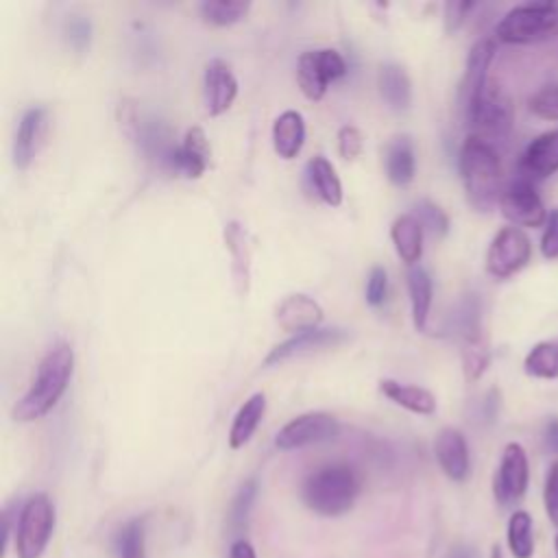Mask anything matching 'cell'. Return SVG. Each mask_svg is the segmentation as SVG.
I'll use <instances>...</instances> for the list:
<instances>
[{"label":"cell","instance_id":"cell-1","mask_svg":"<svg viewBox=\"0 0 558 558\" xmlns=\"http://www.w3.org/2000/svg\"><path fill=\"white\" fill-rule=\"evenodd\" d=\"M72 373L74 351L68 342H57L52 349L46 351L28 390L13 405V418L20 423H28L46 416L63 397Z\"/></svg>","mask_w":558,"mask_h":558},{"label":"cell","instance_id":"cell-2","mask_svg":"<svg viewBox=\"0 0 558 558\" xmlns=\"http://www.w3.org/2000/svg\"><path fill=\"white\" fill-rule=\"evenodd\" d=\"M360 490L362 477L355 466L347 462H327L305 475L301 499L320 517H340L353 508Z\"/></svg>","mask_w":558,"mask_h":558},{"label":"cell","instance_id":"cell-3","mask_svg":"<svg viewBox=\"0 0 558 558\" xmlns=\"http://www.w3.org/2000/svg\"><path fill=\"white\" fill-rule=\"evenodd\" d=\"M458 166H460V177H462L469 203L477 211L493 209V205L499 203L504 194L501 159L495 146L488 140L471 133L462 142Z\"/></svg>","mask_w":558,"mask_h":558},{"label":"cell","instance_id":"cell-4","mask_svg":"<svg viewBox=\"0 0 558 558\" xmlns=\"http://www.w3.org/2000/svg\"><path fill=\"white\" fill-rule=\"evenodd\" d=\"M506 44H534L558 35V0L512 7L495 28Z\"/></svg>","mask_w":558,"mask_h":558},{"label":"cell","instance_id":"cell-5","mask_svg":"<svg viewBox=\"0 0 558 558\" xmlns=\"http://www.w3.org/2000/svg\"><path fill=\"white\" fill-rule=\"evenodd\" d=\"M54 504L46 493L31 495L17 514V530H15V556L17 558H41L52 534H54Z\"/></svg>","mask_w":558,"mask_h":558},{"label":"cell","instance_id":"cell-6","mask_svg":"<svg viewBox=\"0 0 558 558\" xmlns=\"http://www.w3.org/2000/svg\"><path fill=\"white\" fill-rule=\"evenodd\" d=\"M464 100V113L466 122L475 129L473 135H480L486 140V135H506L512 126V102L501 92L499 85L486 83Z\"/></svg>","mask_w":558,"mask_h":558},{"label":"cell","instance_id":"cell-7","mask_svg":"<svg viewBox=\"0 0 558 558\" xmlns=\"http://www.w3.org/2000/svg\"><path fill=\"white\" fill-rule=\"evenodd\" d=\"M347 74V61L333 48L305 50L296 61V81L310 100H320L336 78Z\"/></svg>","mask_w":558,"mask_h":558},{"label":"cell","instance_id":"cell-8","mask_svg":"<svg viewBox=\"0 0 558 558\" xmlns=\"http://www.w3.org/2000/svg\"><path fill=\"white\" fill-rule=\"evenodd\" d=\"M340 434V423L329 412H305L290 418L275 436V447L294 451L310 445L333 440Z\"/></svg>","mask_w":558,"mask_h":558},{"label":"cell","instance_id":"cell-9","mask_svg":"<svg viewBox=\"0 0 558 558\" xmlns=\"http://www.w3.org/2000/svg\"><path fill=\"white\" fill-rule=\"evenodd\" d=\"M532 257L530 238L519 227H504L493 238L486 253V270L497 279L519 272Z\"/></svg>","mask_w":558,"mask_h":558},{"label":"cell","instance_id":"cell-10","mask_svg":"<svg viewBox=\"0 0 558 558\" xmlns=\"http://www.w3.org/2000/svg\"><path fill=\"white\" fill-rule=\"evenodd\" d=\"M530 482L527 453L519 442H508L501 451L499 466L493 477V495L499 506L508 508L523 499Z\"/></svg>","mask_w":558,"mask_h":558},{"label":"cell","instance_id":"cell-11","mask_svg":"<svg viewBox=\"0 0 558 558\" xmlns=\"http://www.w3.org/2000/svg\"><path fill=\"white\" fill-rule=\"evenodd\" d=\"M126 124H129V133L137 142V146L150 159H155L161 166H168L172 170V161H174V153H177L179 144H174L170 129L155 116L142 113L137 109H133L126 116Z\"/></svg>","mask_w":558,"mask_h":558},{"label":"cell","instance_id":"cell-12","mask_svg":"<svg viewBox=\"0 0 558 558\" xmlns=\"http://www.w3.org/2000/svg\"><path fill=\"white\" fill-rule=\"evenodd\" d=\"M347 338L349 333L338 327H316L303 333H294L288 340L279 342L275 349H270V353L264 357V366H277L294 357L312 355L323 349H333L342 344Z\"/></svg>","mask_w":558,"mask_h":558},{"label":"cell","instance_id":"cell-13","mask_svg":"<svg viewBox=\"0 0 558 558\" xmlns=\"http://www.w3.org/2000/svg\"><path fill=\"white\" fill-rule=\"evenodd\" d=\"M499 209L512 225L519 227H541L543 222H547V211L538 192L530 181L521 177L504 187Z\"/></svg>","mask_w":558,"mask_h":558},{"label":"cell","instance_id":"cell-14","mask_svg":"<svg viewBox=\"0 0 558 558\" xmlns=\"http://www.w3.org/2000/svg\"><path fill=\"white\" fill-rule=\"evenodd\" d=\"M238 96V78L229 63L222 59H211L203 72V105L209 116L225 113Z\"/></svg>","mask_w":558,"mask_h":558},{"label":"cell","instance_id":"cell-15","mask_svg":"<svg viewBox=\"0 0 558 558\" xmlns=\"http://www.w3.org/2000/svg\"><path fill=\"white\" fill-rule=\"evenodd\" d=\"M48 133V111L44 107H31L24 111L15 137H13V163L17 170H26L44 146Z\"/></svg>","mask_w":558,"mask_h":558},{"label":"cell","instance_id":"cell-16","mask_svg":"<svg viewBox=\"0 0 558 558\" xmlns=\"http://www.w3.org/2000/svg\"><path fill=\"white\" fill-rule=\"evenodd\" d=\"M554 172H558V129L534 137L519 159V177L530 183L547 179Z\"/></svg>","mask_w":558,"mask_h":558},{"label":"cell","instance_id":"cell-17","mask_svg":"<svg viewBox=\"0 0 558 558\" xmlns=\"http://www.w3.org/2000/svg\"><path fill=\"white\" fill-rule=\"evenodd\" d=\"M434 456L442 473L453 482H464L471 473L466 438L456 427H442L434 440Z\"/></svg>","mask_w":558,"mask_h":558},{"label":"cell","instance_id":"cell-18","mask_svg":"<svg viewBox=\"0 0 558 558\" xmlns=\"http://www.w3.org/2000/svg\"><path fill=\"white\" fill-rule=\"evenodd\" d=\"M275 320L283 331L303 333L323 323V307L307 294H288L275 310Z\"/></svg>","mask_w":558,"mask_h":558},{"label":"cell","instance_id":"cell-19","mask_svg":"<svg viewBox=\"0 0 558 558\" xmlns=\"http://www.w3.org/2000/svg\"><path fill=\"white\" fill-rule=\"evenodd\" d=\"M209 159H211V146L205 131L201 126H192L185 131L181 144L177 146L172 170L183 177L198 179L209 168Z\"/></svg>","mask_w":558,"mask_h":558},{"label":"cell","instance_id":"cell-20","mask_svg":"<svg viewBox=\"0 0 558 558\" xmlns=\"http://www.w3.org/2000/svg\"><path fill=\"white\" fill-rule=\"evenodd\" d=\"M225 244L231 255V277L235 283V290L240 296H246L248 288H251L253 248H251V238H248L246 229L238 220H231L225 227Z\"/></svg>","mask_w":558,"mask_h":558},{"label":"cell","instance_id":"cell-21","mask_svg":"<svg viewBox=\"0 0 558 558\" xmlns=\"http://www.w3.org/2000/svg\"><path fill=\"white\" fill-rule=\"evenodd\" d=\"M384 168L390 183L405 187L412 183L416 172V157L414 146L408 135H395L384 150Z\"/></svg>","mask_w":558,"mask_h":558},{"label":"cell","instance_id":"cell-22","mask_svg":"<svg viewBox=\"0 0 558 558\" xmlns=\"http://www.w3.org/2000/svg\"><path fill=\"white\" fill-rule=\"evenodd\" d=\"M305 142V120L299 111L288 109L272 122V148L283 159H294Z\"/></svg>","mask_w":558,"mask_h":558},{"label":"cell","instance_id":"cell-23","mask_svg":"<svg viewBox=\"0 0 558 558\" xmlns=\"http://www.w3.org/2000/svg\"><path fill=\"white\" fill-rule=\"evenodd\" d=\"M423 225L414 214H401L395 218L390 227V240L395 244L397 255L414 266L423 255Z\"/></svg>","mask_w":558,"mask_h":558},{"label":"cell","instance_id":"cell-24","mask_svg":"<svg viewBox=\"0 0 558 558\" xmlns=\"http://www.w3.org/2000/svg\"><path fill=\"white\" fill-rule=\"evenodd\" d=\"M264 412H266V397H264V392L251 395L240 405V410L233 416L231 429H229V447L231 449H240V447H244L253 438V434L257 432V427H259V423L264 418Z\"/></svg>","mask_w":558,"mask_h":558},{"label":"cell","instance_id":"cell-25","mask_svg":"<svg viewBox=\"0 0 558 558\" xmlns=\"http://www.w3.org/2000/svg\"><path fill=\"white\" fill-rule=\"evenodd\" d=\"M377 87L384 102L395 111H405L412 102V83L408 72L397 63H386L379 68Z\"/></svg>","mask_w":558,"mask_h":558},{"label":"cell","instance_id":"cell-26","mask_svg":"<svg viewBox=\"0 0 558 558\" xmlns=\"http://www.w3.org/2000/svg\"><path fill=\"white\" fill-rule=\"evenodd\" d=\"M379 390L397 405L414 412V414H434L436 397L421 386L401 384L397 379H379Z\"/></svg>","mask_w":558,"mask_h":558},{"label":"cell","instance_id":"cell-27","mask_svg":"<svg viewBox=\"0 0 558 558\" xmlns=\"http://www.w3.org/2000/svg\"><path fill=\"white\" fill-rule=\"evenodd\" d=\"M408 292H410V305H412V320L418 331L427 329V318L432 310V296H434V286L432 277L425 268L421 266H410L408 275Z\"/></svg>","mask_w":558,"mask_h":558},{"label":"cell","instance_id":"cell-28","mask_svg":"<svg viewBox=\"0 0 558 558\" xmlns=\"http://www.w3.org/2000/svg\"><path fill=\"white\" fill-rule=\"evenodd\" d=\"M307 177L312 181V187L320 196V201H325L331 207H338L342 203V183L327 157L314 155L307 161Z\"/></svg>","mask_w":558,"mask_h":558},{"label":"cell","instance_id":"cell-29","mask_svg":"<svg viewBox=\"0 0 558 558\" xmlns=\"http://www.w3.org/2000/svg\"><path fill=\"white\" fill-rule=\"evenodd\" d=\"M495 57V41L493 39H480L466 59V70L462 78V98L471 96L480 87L488 83V68Z\"/></svg>","mask_w":558,"mask_h":558},{"label":"cell","instance_id":"cell-30","mask_svg":"<svg viewBox=\"0 0 558 558\" xmlns=\"http://www.w3.org/2000/svg\"><path fill=\"white\" fill-rule=\"evenodd\" d=\"M506 541L512 558H532L534 554V534H532V517L525 510H514L508 519Z\"/></svg>","mask_w":558,"mask_h":558},{"label":"cell","instance_id":"cell-31","mask_svg":"<svg viewBox=\"0 0 558 558\" xmlns=\"http://www.w3.org/2000/svg\"><path fill=\"white\" fill-rule=\"evenodd\" d=\"M523 368L538 379H558V342L545 340L534 344L523 360Z\"/></svg>","mask_w":558,"mask_h":558},{"label":"cell","instance_id":"cell-32","mask_svg":"<svg viewBox=\"0 0 558 558\" xmlns=\"http://www.w3.org/2000/svg\"><path fill=\"white\" fill-rule=\"evenodd\" d=\"M490 362V351L484 333L471 336L462 340V371L469 381H475L484 375L486 366Z\"/></svg>","mask_w":558,"mask_h":558},{"label":"cell","instance_id":"cell-33","mask_svg":"<svg viewBox=\"0 0 558 558\" xmlns=\"http://www.w3.org/2000/svg\"><path fill=\"white\" fill-rule=\"evenodd\" d=\"M116 549L120 558H148L146 556V525L144 519L126 521L116 534Z\"/></svg>","mask_w":558,"mask_h":558},{"label":"cell","instance_id":"cell-34","mask_svg":"<svg viewBox=\"0 0 558 558\" xmlns=\"http://www.w3.org/2000/svg\"><path fill=\"white\" fill-rule=\"evenodd\" d=\"M251 4L248 2H203L198 7L205 22L214 26H231L246 17Z\"/></svg>","mask_w":558,"mask_h":558},{"label":"cell","instance_id":"cell-35","mask_svg":"<svg viewBox=\"0 0 558 558\" xmlns=\"http://www.w3.org/2000/svg\"><path fill=\"white\" fill-rule=\"evenodd\" d=\"M257 490H259V484H257L255 477H251L233 495V501H231V508H229V523H231L233 530H242L248 523L251 510H253L255 499H257Z\"/></svg>","mask_w":558,"mask_h":558},{"label":"cell","instance_id":"cell-36","mask_svg":"<svg viewBox=\"0 0 558 558\" xmlns=\"http://www.w3.org/2000/svg\"><path fill=\"white\" fill-rule=\"evenodd\" d=\"M530 111L541 120L558 122V83L541 87L530 98Z\"/></svg>","mask_w":558,"mask_h":558},{"label":"cell","instance_id":"cell-37","mask_svg":"<svg viewBox=\"0 0 558 558\" xmlns=\"http://www.w3.org/2000/svg\"><path fill=\"white\" fill-rule=\"evenodd\" d=\"M414 216L418 218V222L423 225V229L432 231L434 235H445L449 231V218L447 214L434 205L432 201H421L416 203V211Z\"/></svg>","mask_w":558,"mask_h":558},{"label":"cell","instance_id":"cell-38","mask_svg":"<svg viewBox=\"0 0 558 558\" xmlns=\"http://www.w3.org/2000/svg\"><path fill=\"white\" fill-rule=\"evenodd\" d=\"M543 506L551 525L558 527V460H554L547 469L543 486Z\"/></svg>","mask_w":558,"mask_h":558},{"label":"cell","instance_id":"cell-39","mask_svg":"<svg viewBox=\"0 0 558 558\" xmlns=\"http://www.w3.org/2000/svg\"><path fill=\"white\" fill-rule=\"evenodd\" d=\"M65 39L72 48L76 50H85L89 46V39H92V24L87 17L83 15H72L68 22H65Z\"/></svg>","mask_w":558,"mask_h":558},{"label":"cell","instance_id":"cell-40","mask_svg":"<svg viewBox=\"0 0 558 558\" xmlns=\"http://www.w3.org/2000/svg\"><path fill=\"white\" fill-rule=\"evenodd\" d=\"M366 301L368 305L373 307H379L384 301H386V294H388V275L381 266H373L371 272H368V279H366Z\"/></svg>","mask_w":558,"mask_h":558},{"label":"cell","instance_id":"cell-41","mask_svg":"<svg viewBox=\"0 0 558 558\" xmlns=\"http://www.w3.org/2000/svg\"><path fill=\"white\" fill-rule=\"evenodd\" d=\"M362 146H364V137L357 126L344 124L338 131V150L344 159H355L362 153Z\"/></svg>","mask_w":558,"mask_h":558},{"label":"cell","instance_id":"cell-42","mask_svg":"<svg viewBox=\"0 0 558 558\" xmlns=\"http://www.w3.org/2000/svg\"><path fill=\"white\" fill-rule=\"evenodd\" d=\"M541 253L545 259H558V209L547 214V222L541 238Z\"/></svg>","mask_w":558,"mask_h":558},{"label":"cell","instance_id":"cell-43","mask_svg":"<svg viewBox=\"0 0 558 558\" xmlns=\"http://www.w3.org/2000/svg\"><path fill=\"white\" fill-rule=\"evenodd\" d=\"M473 7H475L473 2H447L445 4V26H447V31H456L464 22L466 13Z\"/></svg>","mask_w":558,"mask_h":558},{"label":"cell","instance_id":"cell-44","mask_svg":"<svg viewBox=\"0 0 558 558\" xmlns=\"http://www.w3.org/2000/svg\"><path fill=\"white\" fill-rule=\"evenodd\" d=\"M497 412H499V390H488L486 397L482 399L480 403V410H477V416L482 423H493L497 418Z\"/></svg>","mask_w":558,"mask_h":558},{"label":"cell","instance_id":"cell-45","mask_svg":"<svg viewBox=\"0 0 558 558\" xmlns=\"http://www.w3.org/2000/svg\"><path fill=\"white\" fill-rule=\"evenodd\" d=\"M543 440H545V447L558 456V416H551L547 423H545V432H543Z\"/></svg>","mask_w":558,"mask_h":558},{"label":"cell","instance_id":"cell-46","mask_svg":"<svg viewBox=\"0 0 558 558\" xmlns=\"http://www.w3.org/2000/svg\"><path fill=\"white\" fill-rule=\"evenodd\" d=\"M229 558H257L255 547L246 538H235L229 547Z\"/></svg>","mask_w":558,"mask_h":558},{"label":"cell","instance_id":"cell-47","mask_svg":"<svg viewBox=\"0 0 558 558\" xmlns=\"http://www.w3.org/2000/svg\"><path fill=\"white\" fill-rule=\"evenodd\" d=\"M447 558H480V554H477V549H475L473 545H469V543H458V545H453V547L449 549Z\"/></svg>","mask_w":558,"mask_h":558},{"label":"cell","instance_id":"cell-48","mask_svg":"<svg viewBox=\"0 0 558 558\" xmlns=\"http://www.w3.org/2000/svg\"><path fill=\"white\" fill-rule=\"evenodd\" d=\"M488 558H504V551H501V547L497 543L490 547V556Z\"/></svg>","mask_w":558,"mask_h":558},{"label":"cell","instance_id":"cell-49","mask_svg":"<svg viewBox=\"0 0 558 558\" xmlns=\"http://www.w3.org/2000/svg\"><path fill=\"white\" fill-rule=\"evenodd\" d=\"M554 549H556V558H558V532H556V536H554Z\"/></svg>","mask_w":558,"mask_h":558}]
</instances>
